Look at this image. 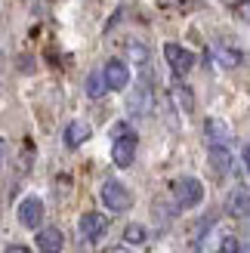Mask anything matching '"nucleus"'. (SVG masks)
<instances>
[{
  "mask_svg": "<svg viewBox=\"0 0 250 253\" xmlns=\"http://www.w3.org/2000/svg\"><path fill=\"white\" fill-rule=\"evenodd\" d=\"M130 56L139 62V65H145L148 62V53H145V46H139V43H130Z\"/></svg>",
  "mask_w": 250,
  "mask_h": 253,
  "instance_id": "nucleus-19",
  "label": "nucleus"
},
{
  "mask_svg": "<svg viewBox=\"0 0 250 253\" xmlns=\"http://www.w3.org/2000/svg\"><path fill=\"white\" fill-rule=\"evenodd\" d=\"M204 133H207V142H210V145H229V142H232L229 124L219 121V118H210V121L204 124Z\"/></svg>",
  "mask_w": 250,
  "mask_h": 253,
  "instance_id": "nucleus-9",
  "label": "nucleus"
},
{
  "mask_svg": "<svg viewBox=\"0 0 250 253\" xmlns=\"http://www.w3.org/2000/svg\"><path fill=\"white\" fill-rule=\"evenodd\" d=\"M127 108L133 115H148L152 111V90L148 86H136V93L127 99Z\"/></svg>",
  "mask_w": 250,
  "mask_h": 253,
  "instance_id": "nucleus-13",
  "label": "nucleus"
},
{
  "mask_svg": "<svg viewBox=\"0 0 250 253\" xmlns=\"http://www.w3.org/2000/svg\"><path fill=\"white\" fill-rule=\"evenodd\" d=\"M65 247V238H62L59 229H41L37 232V250L41 253H62Z\"/></svg>",
  "mask_w": 250,
  "mask_h": 253,
  "instance_id": "nucleus-10",
  "label": "nucleus"
},
{
  "mask_svg": "<svg viewBox=\"0 0 250 253\" xmlns=\"http://www.w3.org/2000/svg\"><path fill=\"white\" fill-rule=\"evenodd\" d=\"M0 68H3V53H0Z\"/></svg>",
  "mask_w": 250,
  "mask_h": 253,
  "instance_id": "nucleus-23",
  "label": "nucleus"
},
{
  "mask_svg": "<svg viewBox=\"0 0 250 253\" xmlns=\"http://www.w3.org/2000/svg\"><path fill=\"white\" fill-rule=\"evenodd\" d=\"M3 158H6V142L0 139V164H3Z\"/></svg>",
  "mask_w": 250,
  "mask_h": 253,
  "instance_id": "nucleus-21",
  "label": "nucleus"
},
{
  "mask_svg": "<svg viewBox=\"0 0 250 253\" xmlns=\"http://www.w3.org/2000/svg\"><path fill=\"white\" fill-rule=\"evenodd\" d=\"M43 219V201L31 195V198H25L22 204H19V222L25 225V229H37Z\"/></svg>",
  "mask_w": 250,
  "mask_h": 253,
  "instance_id": "nucleus-6",
  "label": "nucleus"
},
{
  "mask_svg": "<svg viewBox=\"0 0 250 253\" xmlns=\"http://www.w3.org/2000/svg\"><path fill=\"white\" fill-rule=\"evenodd\" d=\"M102 204L111 210V213H127L133 207V195L127 192V185L118 182V179H108L102 185Z\"/></svg>",
  "mask_w": 250,
  "mask_h": 253,
  "instance_id": "nucleus-3",
  "label": "nucleus"
},
{
  "mask_svg": "<svg viewBox=\"0 0 250 253\" xmlns=\"http://www.w3.org/2000/svg\"><path fill=\"white\" fill-rule=\"evenodd\" d=\"M216 250H219V253H244L241 241H238L235 235H222V238H219V244H216Z\"/></svg>",
  "mask_w": 250,
  "mask_h": 253,
  "instance_id": "nucleus-18",
  "label": "nucleus"
},
{
  "mask_svg": "<svg viewBox=\"0 0 250 253\" xmlns=\"http://www.w3.org/2000/svg\"><path fill=\"white\" fill-rule=\"evenodd\" d=\"M173 195H176V204L182 210H192L204 201V185H201V179H195V176H182V179H176V185H173Z\"/></svg>",
  "mask_w": 250,
  "mask_h": 253,
  "instance_id": "nucleus-2",
  "label": "nucleus"
},
{
  "mask_svg": "<svg viewBox=\"0 0 250 253\" xmlns=\"http://www.w3.org/2000/svg\"><path fill=\"white\" fill-rule=\"evenodd\" d=\"M108 232V216L105 213H83L81 216V235L86 241H99Z\"/></svg>",
  "mask_w": 250,
  "mask_h": 253,
  "instance_id": "nucleus-8",
  "label": "nucleus"
},
{
  "mask_svg": "<svg viewBox=\"0 0 250 253\" xmlns=\"http://www.w3.org/2000/svg\"><path fill=\"white\" fill-rule=\"evenodd\" d=\"M207 164H210V170H213V176H216V179H222V176H229V173H232V167H235V158H232L229 145H210Z\"/></svg>",
  "mask_w": 250,
  "mask_h": 253,
  "instance_id": "nucleus-5",
  "label": "nucleus"
},
{
  "mask_svg": "<svg viewBox=\"0 0 250 253\" xmlns=\"http://www.w3.org/2000/svg\"><path fill=\"white\" fill-rule=\"evenodd\" d=\"M90 124L86 121H71L68 126H65V145L68 148H78V145H83L86 139H90Z\"/></svg>",
  "mask_w": 250,
  "mask_h": 253,
  "instance_id": "nucleus-11",
  "label": "nucleus"
},
{
  "mask_svg": "<svg viewBox=\"0 0 250 253\" xmlns=\"http://www.w3.org/2000/svg\"><path fill=\"white\" fill-rule=\"evenodd\" d=\"M108 253H130V250H127V247H111Z\"/></svg>",
  "mask_w": 250,
  "mask_h": 253,
  "instance_id": "nucleus-22",
  "label": "nucleus"
},
{
  "mask_svg": "<svg viewBox=\"0 0 250 253\" xmlns=\"http://www.w3.org/2000/svg\"><path fill=\"white\" fill-rule=\"evenodd\" d=\"M216 56H219V62L226 68H235V65H241V49H235V46H229V43H219L216 46Z\"/></svg>",
  "mask_w": 250,
  "mask_h": 253,
  "instance_id": "nucleus-15",
  "label": "nucleus"
},
{
  "mask_svg": "<svg viewBox=\"0 0 250 253\" xmlns=\"http://www.w3.org/2000/svg\"><path fill=\"white\" fill-rule=\"evenodd\" d=\"M136 158V130L130 124H115V130H111V161L118 164V167H130Z\"/></svg>",
  "mask_w": 250,
  "mask_h": 253,
  "instance_id": "nucleus-1",
  "label": "nucleus"
},
{
  "mask_svg": "<svg viewBox=\"0 0 250 253\" xmlns=\"http://www.w3.org/2000/svg\"><path fill=\"white\" fill-rule=\"evenodd\" d=\"M105 90H108V86H105L102 71H93L90 78H86V96H90V99H102V96H105Z\"/></svg>",
  "mask_w": 250,
  "mask_h": 253,
  "instance_id": "nucleus-16",
  "label": "nucleus"
},
{
  "mask_svg": "<svg viewBox=\"0 0 250 253\" xmlns=\"http://www.w3.org/2000/svg\"><path fill=\"white\" fill-rule=\"evenodd\" d=\"M102 78H105V86H108V90H124V86L130 84V68L124 65L121 59H108Z\"/></svg>",
  "mask_w": 250,
  "mask_h": 253,
  "instance_id": "nucleus-7",
  "label": "nucleus"
},
{
  "mask_svg": "<svg viewBox=\"0 0 250 253\" xmlns=\"http://www.w3.org/2000/svg\"><path fill=\"white\" fill-rule=\"evenodd\" d=\"M247 207H250V201H247V188H244V185H238V188H235V192L229 195L226 210H229V216L244 219V216H247Z\"/></svg>",
  "mask_w": 250,
  "mask_h": 253,
  "instance_id": "nucleus-12",
  "label": "nucleus"
},
{
  "mask_svg": "<svg viewBox=\"0 0 250 253\" xmlns=\"http://www.w3.org/2000/svg\"><path fill=\"white\" fill-rule=\"evenodd\" d=\"M3 253H31V250H28V247H19V244H16V247H6Z\"/></svg>",
  "mask_w": 250,
  "mask_h": 253,
  "instance_id": "nucleus-20",
  "label": "nucleus"
},
{
  "mask_svg": "<svg viewBox=\"0 0 250 253\" xmlns=\"http://www.w3.org/2000/svg\"><path fill=\"white\" fill-rule=\"evenodd\" d=\"M170 93H173V102H176V108L182 111V115H189V111H195V96H192V90H189V86L176 84Z\"/></svg>",
  "mask_w": 250,
  "mask_h": 253,
  "instance_id": "nucleus-14",
  "label": "nucleus"
},
{
  "mask_svg": "<svg viewBox=\"0 0 250 253\" xmlns=\"http://www.w3.org/2000/svg\"><path fill=\"white\" fill-rule=\"evenodd\" d=\"M164 56H167L170 71L176 74V78H185V74L195 68V53H192V49H185V46H179V43H167L164 46Z\"/></svg>",
  "mask_w": 250,
  "mask_h": 253,
  "instance_id": "nucleus-4",
  "label": "nucleus"
},
{
  "mask_svg": "<svg viewBox=\"0 0 250 253\" xmlns=\"http://www.w3.org/2000/svg\"><path fill=\"white\" fill-rule=\"evenodd\" d=\"M124 241L127 244H142L145 241V225H139V222L127 225V229H124Z\"/></svg>",
  "mask_w": 250,
  "mask_h": 253,
  "instance_id": "nucleus-17",
  "label": "nucleus"
}]
</instances>
